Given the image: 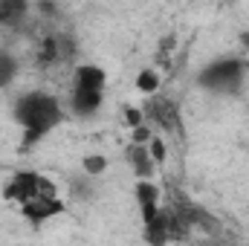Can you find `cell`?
I'll return each instance as SVG.
<instances>
[{"label":"cell","instance_id":"1","mask_svg":"<svg viewBox=\"0 0 249 246\" xmlns=\"http://www.w3.org/2000/svg\"><path fill=\"white\" fill-rule=\"evenodd\" d=\"M12 119L23 127V148H29L38 145L47 133H53L64 122V107L58 96L44 90H29L15 102Z\"/></svg>","mask_w":249,"mask_h":246},{"label":"cell","instance_id":"2","mask_svg":"<svg viewBox=\"0 0 249 246\" xmlns=\"http://www.w3.org/2000/svg\"><path fill=\"white\" fill-rule=\"evenodd\" d=\"M247 75V61L238 55H223L209 61L197 72V87L209 93H238Z\"/></svg>","mask_w":249,"mask_h":246},{"label":"cell","instance_id":"3","mask_svg":"<svg viewBox=\"0 0 249 246\" xmlns=\"http://www.w3.org/2000/svg\"><path fill=\"white\" fill-rule=\"evenodd\" d=\"M145 110V122L154 124V127H162L165 133H183V122H180V105L174 99H165L160 93L148 96V105L142 107Z\"/></svg>","mask_w":249,"mask_h":246},{"label":"cell","instance_id":"4","mask_svg":"<svg viewBox=\"0 0 249 246\" xmlns=\"http://www.w3.org/2000/svg\"><path fill=\"white\" fill-rule=\"evenodd\" d=\"M72 55H75V41H72L70 35H47V38H41V44H38L35 64H38L41 70H50V67L72 61Z\"/></svg>","mask_w":249,"mask_h":246},{"label":"cell","instance_id":"5","mask_svg":"<svg viewBox=\"0 0 249 246\" xmlns=\"http://www.w3.org/2000/svg\"><path fill=\"white\" fill-rule=\"evenodd\" d=\"M64 211H67V203H64L61 197H44V194H38V197L20 203V214L32 226H41V223H47L53 217H61Z\"/></svg>","mask_w":249,"mask_h":246},{"label":"cell","instance_id":"6","mask_svg":"<svg viewBox=\"0 0 249 246\" xmlns=\"http://www.w3.org/2000/svg\"><path fill=\"white\" fill-rule=\"evenodd\" d=\"M133 200H136V209H139L142 223H148L151 217H157V211L162 206V188L154 183V177L136 180V185H133Z\"/></svg>","mask_w":249,"mask_h":246},{"label":"cell","instance_id":"7","mask_svg":"<svg viewBox=\"0 0 249 246\" xmlns=\"http://www.w3.org/2000/svg\"><path fill=\"white\" fill-rule=\"evenodd\" d=\"M38 171H15L12 180L3 185V200H15L18 206L38 197Z\"/></svg>","mask_w":249,"mask_h":246},{"label":"cell","instance_id":"8","mask_svg":"<svg viewBox=\"0 0 249 246\" xmlns=\"http://www.w3.org/2000/svg\"><path fill=\"white\" fill-rule=\"evenodd\" d=\"M105 105V90H93V87H75L72 84V93H70V107L78 119H90L102 110Z\"/></svg>","mask_w":249,"mask_h":246},{"label":"cell","instance_id":"9","mask_svg":"<svg viewBox=\"0 0 249 246\" xmlns=\"http://www.w3.org/2000/svg\"><path fill=\"white\" fill-rule=\"evenodd\" d=\"M124 159L130 162V168H133L136 180L154 177V171L160 168V165L151 159V154H148V145H139V142H130V145L124 148Z\"/></svg>","mask_w":249,"mask_h":246},{"label":"cell","instance_id":"10","mask_svg":"<svg viewBox=\"0 0 249 246\" xmlns=\"http://www.w3.org/2000/svg\"><path fill=\"white\" fill-rule=\"evenodd\" d=\"M29 6H32V0H0V26L18 29L26 20Z\"/></svg>","mask_w":249,"mask_h":246},{"label":"cell","instance_id":"11","mask_svg":"<svg viewBox=\"0 0 249 246\" xmlns=\"http://www.w3.org/2000/svg\"><path fill=\"white\" fill-rule=\"evenodd\" d=\"M72 84L75 87H93V90H105L107 84V72L99 64H78L72 72Z\"/></svg>","mask_w":249,"mask_h":246},{"label":"cell","instance_id":"12","mask_svg":"<svg viewBox=\"0 0 249 246\" xmlns=\"http://www.w3.org/2000/svg\"><path fill=\"white\" fill-rule=\"evenodd\" d=\"M133 87H136L142 96H154V93H160V87H162V75H160V70H157V67H145V70H139Z\"/></svg>","mask_w":249,"mask_h":246},{"label":"cell","instance_id":"13","mask_svg":"<svg viewBox=\"0 0 249 246\" xmlns=\"http://www.w3.org/2000/svg\"><path fill=\"white\" fill-rule=\"evenodd\" d=\"M81 168H84L87 177H102L107 171V157H102V154H84L81 157Z\"/></svg>","mask_w":249,"mask_h":246},{"label":"cell","instance_id":"14","mask_svg":"<svg viewBox=\"0 0 249 246\" xmlns=\"http://www.w3.org/2000/svg\"><path fill=\"white\" fill-rule=\"evenodd\" d=\"M15 75H18V58H15L12 53L0 50V87L12 84V81H15Z\"/></svg>","mask_w":249,"mask_h":246},{"label":"cell","instance_id":"15","mask_svg":"<svg viewBox=\"0 0 249 246\" xmlns=\"http://www.w3.org/2000/svg\"><path fill=\"white\" fill-rule=\"evenodd\" d=\"M148 154H151V159H154L157 165H165V159H168V145H165V139H162L160 133L151 136V142H148Z\"/></svg>","mask_w":249,"mask_h":246},{"label":"cell","instance_id":"16","mask_svg":"<svg viewBox=\"0 0 249 246\" xmlns=\"http://www.w3.org/2000/svg\"><path fill=\"white\" fill-rule=\"evenodd\" d=\"M174 50H177V38H174V35H165V38L160 41V53H157L160 67H171V55H174Z\"/></svg>","mask_w":249,"mask_h":246},{"label":"cell","instance_id":"17","mask_svg":"<svg viewBox=\"0 0 249 246\" xmlns=\"http://www.w3.org/2000/svg\"><path fill=\"white\" fill-rule=\"evenodd\" d=\"M145 122V110L142 107H136V105H127L122 110V124L130 130V127H136V124H142Z\"/></svg>","mask_w":249,"mask_h":246},{"label":"cell","instance_id":"18","mask_svg":"<svg viewBox=\"0 0 249 246\" xmlns=\"http://www.w3.org/2000/svg\"><path fill=\"white\" fill-rule=\"evenodd\" d=\"M151 136H154V127L148 122L136 124V127H130V142H139V145H148L151 142Z\"/></svg>","mask_w":249,"mask_h":246},{"label":"cell","instance_id":"19","mask_svg":"<svg viewBox=\"0 0 249 246\" xmlns=\"http://www.w3.org/2000/svg\"><path fill=\"white\" fill-rule=\"evenodd\" d=\"M38 194H44V197H58V185L53 183L50 177H38Z\"/></svg>","mask_w":249,"mask_h":246},{"label":"cell","instance_id":"20","mask_svg":"<svg viewBox=\"0 0 249 246\" xmlns=\"http://www.w3.org/2000/svg\"><path fill=\"white\" fill-rule=\"evenodd\" d=\"M38 9H41V12H44V15H47V18H53V15H55V12H58V9H55V6H53V3H50V0H38Z\"/></svg>","mask_w":249,"mask_h":246},{"label":"cell","instance_id":"21","mask_svg":"<svg viewBox=\"0 0 249 246\" xmlns=\"http://www.w3.org/2000/svg\"><path fill=\"white\" fill-rule=\"evenodd\" d=\"M238 38H241V47H244V53H247V58H249V29L247 32H241Z\"/></svg>","mask_w":249,"mask_h":246},{"label":"cell","instance_id":"22","mask_svg":"<svg viewBox=\"0 0 249 246\" xmlns=\"http://www.w3.org/2000/svg\"><path fill=\"white\" fill-rule=\"evenodd\" d=\"M223 3H232V0H223Z\"/></svg>","mask_w":249,"mask_h":246}]
</instances>
